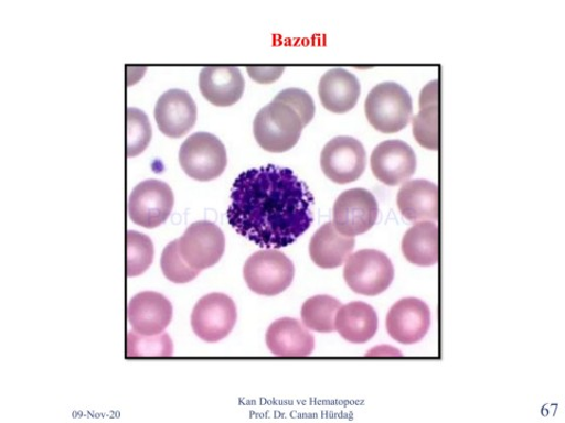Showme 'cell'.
<instances>
[{
	"mask_svg": "<svg viewBox=\"0 0 565 423\" xmlns=\"http://www.w3.org/2000/svg\"><path fill=\"white\" fill-rule=\"evenodd\" d=\"M419 112L413 119V133L417 143L428 150H438L439 145V106L438 82L434 80L423 88L419 96Z\"/></svg>",
	"mask_w": 565,
	"mask_h": 423,
	"instance_id": "603a6c76",
	"label": "cell"
},
{
	"mask_svg": "<svg viewBox=\"0 0 565 423\" xmlns=\"http://www.w3.org/2000/svg\"><path fill=\"white\" fill-rule=\"evenodd\" d=\"M431 325L429 306L416 297H404L386 315V330L403 345H414L426 337Z\"/></svg>",
	"mask_w": 565,
	"mask_h": 423,
	"instance_id": "7c38bea8",
	"label": "cell"
},
{
	"mask_svg": "<svg viewBox=\"0 0 565 423\" xmlns=\"http://www.w3.org/2000/svg\"><path fill=\"white\" fill-rule=\"evenodd\" d=\"M285 67L281 66H249L247 74L257 83L270 84L285 74Z\"/></svg>",
	"mask_w": 565,
	"mask_h": 423,
	"instance_id": "f546056e",
	"label": "cell"
},
{
	"mask_svg": "<svg viewBox=\"0 0 565 423\" xmlns=\"http://www.w3.org/2000/svg\"><path fill=\"white\" fill-rule=\"evenodd\" d=\"M265 340L276 357H309L315 349L313 335L291 317H282L275 322L269 327Z\"/></svg>",
	"mask_w": 565,
	"mask_h": 423,
	"instance_id": "e0dca14e",
	"label": "cell"
},
{
	"mask_svg": "<svg viewBox=\"0 0 565 423\" xmlns=\"http://www.w3.org/2000/svg\"><path fill=\"white\" fill-rule=\"evenodd\" d=\"M236 323V304L232 297L223 293L203 296L191 315L194 334L207 344H216L225 339L233 332Z\"/></svg>",
	"mask_w": 565,
	"mask_h": 423,
	"instance_id": "52a82bcc",
	"label": "cell"
},
{
	"mask_svg": "<svg viewBox=\"0 0 565 423\" xmlns=\"http://www.w3.org/2000/svg\"><path fill=\"white\" fill-rule=\"evenodd\" d=\"M379 218V203L373 193L364 188L343 192L333 205V226L345 237L364 235Z\"/></svg>",
	"mask_w": 565,
	"mask_h": 423,
	"instance_id": "ba28073f",
	"label": "cell"
},
{
	"mask_svg": "<svg viewBox=\"0 0 565 423\" xmlns=\"http://www.w3.org/2000/svg\"><path fill=\"white\" fill-rule=\"evenodd\" d=\"M341 307L340 300L332 296H312L302 307L303 324L307 328L318 333H332L335 329V315Z\"/></svg>",
	"mask_w": 565,
	"mask_h": 423,
	"instance_id": "cb8c5ba5",
	"label": "cell"
},
{
	"mask_svg": "<svg viewBox=\"0 0 565 423\" xmlns=\"http://www.w3.org/2000/svg\"><path fill=\"white\" fill-rule=\"evenodd\" d=\"M152 129L148 116L138 109H127V154L129 158L145 152L150 144Z\"/></svg>",
	"mask_w": 565,
	"mask_h": 423,
	"instance_id": "484cf974",
	"label": "cell"
},
{
	"mask_svg": "<svg viewBox=\"0 0 565 423\" xmlns=\"http://www.w3.org/2000/svg\"><path fill=\"white\" fill-rule=\"evenodd\" d=\"M179 249L189 267L201 272L220 262L225 252V236L214 223H193L179 239Z\"/></svg>",
	"mask_w": 565,
	"mask_h": 423,
	"instance_id": "9c48e42d",
	"label": "cell"
},
{
	"mask_svg": "<svg viewBox=\"0 0 565 423\" xmlns=\"http://www.w3.org/2000/svg\"><path fill=\"white\" fill-rule=\"evenodd\" d=\"M321 167L327 178L335 184L356 182L366 167L365 149L355 138L335 137L322 151Z\"/></svg>",
	"mask_w": 565,
	"mask_h": 423,
	"instance_id": "30bf717a",
	"label": "cell"
},
{
	"mask_svg": "<svg viewBox=\"0 0 565 423\" xmlns=\"http://www.w3.org/2000/svg\"><path fill=\"white\" fill-rule=\"evenodd\" d=\"M438 226L434 221H420L406 232L402 252L406 260L419 268L435 267L439 257Z\"/></svg>",
	"mask_w": 565,
	"mask_h": 423,
	"instance_id": "7402d4cb",
	"label": "cell"
},
{
	"mask_svg": "<svg viewBox=\"0 0 565 423\" xmlns=\"http://www.w3.org/2000/svg\"><path fill=\"white\" fill-rule=\"evenodd\" d=\"M243 275L247 288L256 294L275 296L291 286L295 267L285 253L264 250L246 260Z\"/></svg>",
	"mask_w": 565,
	"mask_h": 423,
	"instance_id": "277c9868",
	"label": "cell"
},
{
	"mask_svg": "<svg viewBox=\"0 0 565 423\" xmlns=\"http://www.w3.org/2000/svg\"><path fill=\"white\" fill-rule=\"evenodd\" d=\"M154 119L164 135L182 138L198 121V105L186 91L173 88L159 97Z\"/></svg>",
	"mask_w": 565,
	"mask_h": 423,
	"instance_id": "5bb4252c",
	"label": "cell"
},
{
	"mask_svg": "<svg viewBox=\"0 0 565 423\" xmlns=\"http://www.w3.org/2000/svg\"><path fill=\"white\" fill-rule=\"evenodd\" d=\"M324 109L332 113H347L355 108L361 96V83L344 68H332L318 86Z\"/></svg>",
	"mask_w": 565,
	"mask_h": 423,
	"instance_id": "ac0fdd59",
	"label": "cell"
},
{
	"mask_svg": "<svg viewBox=\"0 0 565 423\" xmlns=\"http://www.w3.org/2000/svg\"><path fill=\"white\" fill-rule=\"evenodd\" d=\"M161 269L164 276L174 284H188L196 279L200 271L193 270L184 261L179 249V239L170 242L162 254Z\"/></svg>",
	"mask_w": 565,
	"mask_h": 423,
	"instance_id": "83f0119b",
	"label": "cell"
},
{
	"mask_svg": "<svg viewBox=\"0 0 565 423\" xmlns=\"http://www.w3.org/2000/svg\"><path fill=\"white\" fill-rule=\"evenodd\" d=\"M227 221L265 249H282L313 221V197L292 170L268 165L241 173L232 189Z\"/></svg>",
	"mask_w": 565,
	"mask_h": 423,
	"instance_id": "6da1fadb",
	"label": "cell"
},
{
	"mask_svg": "<svg viewBox=\"0 0 565 423\" xmlns=\"http://www.w3.org/2000/svg\"><path fill=\"white\" fill-rule=\"evenodd\" d=\"M365 116L375 130L386 134L397 133L411 122L413 99L399 84H379L365 100Z\"/></svg>",
	"mask_w": 565,
	"mask_h": 423,
	"instance_id": "3957f363",
	"label": "cell"
},
{
	"mask_svg": "<svg viewBox=\"0 0 565 423\" xmlns=\"http://www.w3.org/2000/svg\"><path fill=\"white\" fill-rule=\"evenodd\" d=\"M174 197L171 187L156 180L138 184L130 194L128 214L138 226L156 228L171 215Z\"/></svg>",
	"mask_w": 565,
	"mask_h": 423,
	"instance_id": "8fae6325",
	"label": "cell"
},
{
	"mask_svg": "<svg viewBox=\"0 0 565 423\" xmlns=\"http://www.w3.org/2000/svg\"><path fill=\"white\" fill-rule=\"evenodd\" d=\"M397 206L402 216L409 221H436L438 186L423 180L405 183L398 192Z\"/></svg>",
	"mask_w": 565,
	"mask_h": 423,
	"instance_id": "ffe728a7",
	"label": "cell"
},
{
	"mask_svg": "<svg viewBox=\"0 0 565 423\" xmlns=\"http://www.w3.org/2000/svg\"><path fill=\"white\" fill-rule=\"evenodd\" d=\"M344 279L358 294L376 296L393 284L395 269L391 259L377 250H362L347 259Z\"/></svg>",
	"mask_w": 565,
	"mask_h": 423,
	"instance_id": "5b68a950",
	"label": "cell"
},
{
	"mask_svg": "<svg viewBox=\"0 0 565 423\" xmlns=\"http://www.w3.org/2000/svg\"><path fill=\"white\" fill-rule=\"evenodd\" d=\"M371 170L376 178L397 186L408 182L417 169V158L411 145L402 140L383 141L371 154Z\"/></svg>",
	"mask_w": 565,
	"mask_h": 423,
	"instance_id": "4fadbf2b",
	"label": "cell"
},
{
	"mask_svg": "<svg viewBox=\"0 0 565 423\" xmlns=\"http://www.w3.org/2000/svg\"><path fill=\"white\" fill-rule=\"evenodd\" d=\"M305 128L297 111L289 104L275 98L257 113L254 135L263 150L282 153L296 147Z\"/></svg>",
	"mask_w": 565,
	"mask_h": 423,
	"instance_id": "7a4b0ae2",
	"label": "cell"
},
{
	"mask_svg": "<svg viewBox=\"0 0 565 423\" xmlns=\"http://www.w3.org/2000/svg\"><path fill=\"white\" fill-rule=\"evenodd\" d=\"M172 305L161 293L141 292L128 305V321L137 334L154 337L162 334L172 321Z\"/></svg>",
	"mask_w": 565,
	"mask_h": 423,
	"instance_id": "9a60e30c",
	"label": "cell"
},
{
	"mask_svg": "<svg viewBox=\"0 0 565 423\" xmlns=\"http://www.w3.org/2000/svg\"><path fill=\"white\" fill-rule=\"evenodd\" d=\"M200 90L212 105L227 108L242 98L245 80L238 67L207 66L200 75Z\"/></svg>",
	"mask_w": 565,
	"mask_h": 423,
	"instance_id": "2e32d148",
	"label": "cell"
},
{
	"mask_svg": "<svg viewBox=\"0 0 565 423\" xmlns=\"http://www.w3.org/2000/svg\"><path fill=\"white\" fill-rule=\"evenodd\" d=\"M335 330L350 344H365L379 329L376 311L370 305L355 302L342 306L334 321Z\"/></svg>",
	"mask_w": 565,
	"mask_h": 423,
	"instance_id": "44dd1931",
	"label": "cell"
},
{
	"mask_svg": "<svg viewBox=\"0 0 565 423\" xmlns=\"http://www.w3.org/2000/svg\"><path fill=\"white\" fill-rule=\"evenodd\" d=\"M180 165L194 181L211 182L217 180L227 165L225 147L214 134L194 133L181 147Z\"/></svg>",
	"mask_w": 565,
	"mask_h": 423,
	"instance_id": "8992f818",
	"label": "cell"
},
{
	"mask_svg": "<svg viewBox=\"0 0 565 423\" xmlns=\"http://www.w3.org/2000/svg\"><path fill=\"white\" fill-rule=\"evenodd\" d=\"M128 357H171L173 352L172 340L167 333L145 337L136 332L128 333Z\"/></svg>",
	"mask_w": 565,
	"mask_h": 423,
	"instance_id": "4316f807",
	"label": "cell"
},
{
	"mask_svg": "<svg viewBox=\"0 0 565 423\" xmlns=\"http://www.w3.org/2000/svg\"><path fill=\"white\" fill-rule=\"evenodd\" d=\"M276 99L289 104L300 118H302L305 127H307L315 117L316 108L313 99L308 93L300 90V88H287V90L279 93Z\"/></svg>",
	"mask_w": 565,
	"mask_h": 423,
	"instance_id": "f1b7e54d",
	"label": "cell"
},
{
	"mask_svg": "<svg viewBox=\"0 0 565 423\" xmlns=\"http://www.w3.org/2000/svg\"><path fill=\"white\" fill-rule=\"evenodd\" d=\"M355 239L341 235L333 223L324 224L311 238L309 253L318 268L332 270L342 267L350 257Z\"/></svg>",
	"mask_w": 565,
	"mask_h": 423,
	"instance_id": "d6986e66",
	"label": "cell"
},
{
	"mask_svg": "<svg viewBox=\"0 0 565 423\" xmlns=\"http://www.w3.org/2000/svg\"><path fill=\"white\" fill-rule=\"evenodd\" d=\"M152 240L136 231L127 232V274L135 278L149 270L153 261Z\"/></svg>",
	"mask_w": 565,
	"mask_h": 423,
	"instance_id": "d4e9b609",
	"label": "cell"
}]
</instances>
